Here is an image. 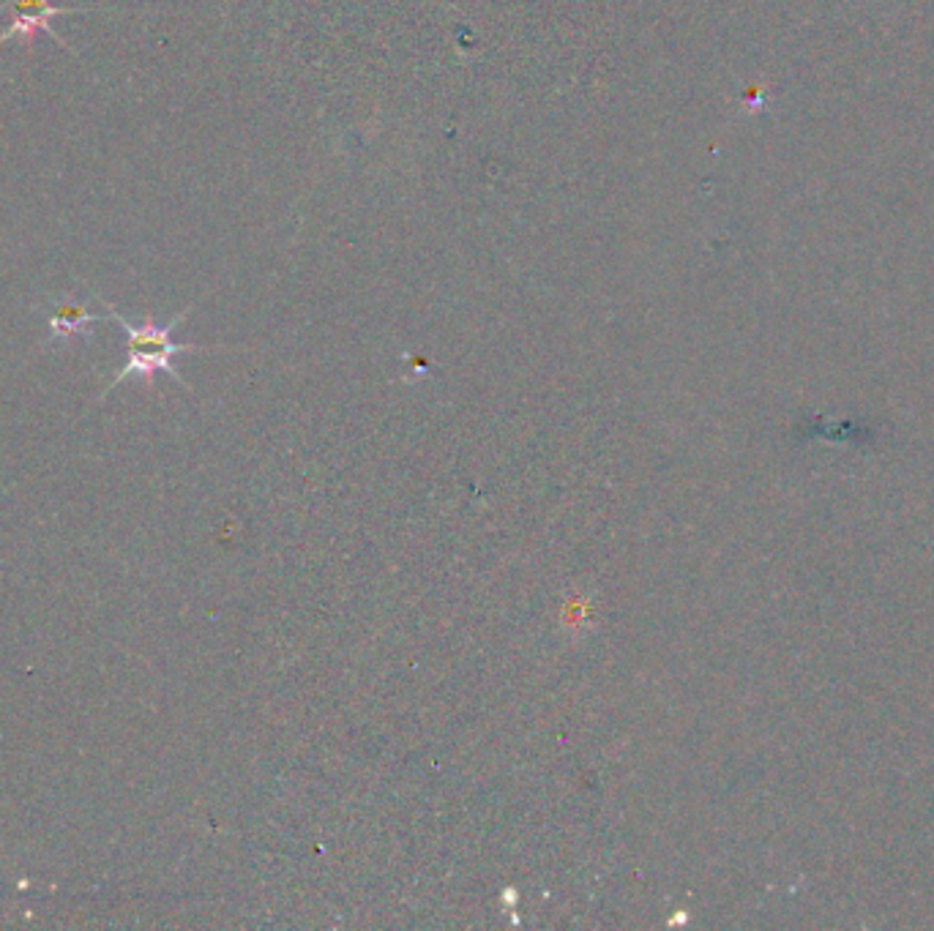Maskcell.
Here are the masks:
<instances>
[{"mask_svg":"<svg viewBox=\"0 0 934 931\" xmlns=\"http://www.w3.org/2000/svg\"><path fill=\"white\" fill-rule=\"evenodd\" d=\"M6 9L11 11V26L0 33V47H3L6 41H14V39L26 41L28 47H33L36 36L50 33L52 39L63 47V50L71 52V56H75V50H71V47L63 41V36H58L50 26L52 17L94 14V9H69V6H56L52 0H9Z\"/></svg>","mask_w":934,"mask_h":931,"instance_id":"2","label":"cell"},{"mask_svg":"<svg viewBox=\"0 0 934 931\" xmlns=\"http://www.w3.org/2000/svg\"><path fill=\"white\" fill-rule=\"evenodd\" d=\"M105 306H107V301H105ZM107 314L116 320V323L120 325V331H124V336H126V364L116 374V378H112V383L107 385L105 394H101L99 399H105L112 389H116V385L124 383V380H129V378L150 380L156 372L170 374V378L176 380L178 385L189 389V385H186V380L180 378L176 364H173V361H176V355L197 353V350H214V347H200V344L173 342V331H176L178 325L184 323L189 310L176 314V317H173L170 323H165V325L154 323V317H146V323L135 325V323H129L124 314H118L116 310H112V306H107Z\"/></svg>","mask_w":934,"mask_h":931,"instance_id":"1","label":"cell"},{"mask_svg":"<svg viewBox=\"0 0 934 931\" xmlns=\"http://www.w3.org/2000/svg\"><path fill=\"white\" fill-rule=\"evenodd\" d=\"M99 314H90L86 304H77V301L71 298L52 301L50 336L63 339V342L77 336H90V325L99 323Z\"/></svg>","mask_w":934,"mask_h":931,"instance_id":"3","label":"cell"}]
</instances>
